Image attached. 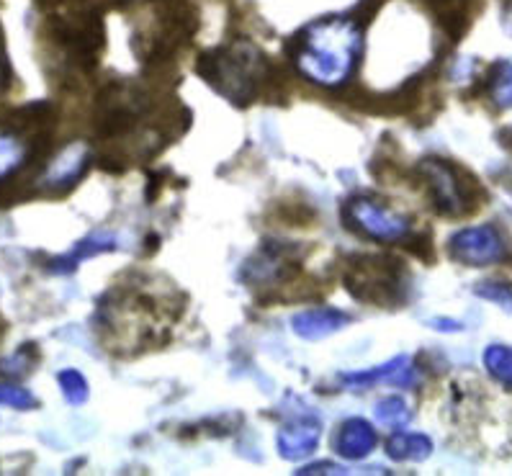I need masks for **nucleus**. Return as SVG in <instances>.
Wrapping results in <instances>:
<instances>
[{"label": "nucleus", "instance_id": "obj_7", "mask_svg": "<svg viewBox=\"0 0 512 476\" xmlns=\"http://www.w3.org/2000/svg\"><path fill=\"white\" fill-rule=\"evenodd\" d=\"M322 440V420L312 412H302L294 415L289 422H284V428L276 433V451L284 461H307L317 453Z\"/></svg>", "mask_w": 512, "mask_h": 476}, {"label": "nucleus", "instance_id": "obj_25", "mask_svg": "<svg viewBox=\"0 0 512 476\" xmlns=\"http://www.w3.org/2000/svg\"><path fill=\"white\" fill-rule=\"evenodd\" d=\"M502 145L510 147V150H512V124H510V127L502 129Z\"/></svg>", "mask_w": 512, "mask_h": 476}, {"label": "nucleus", "instance_id": "obj_15", "mask_svg": "<svg viewBox=\"0 0 512 476\" xmlns=\"http://www.w3.org/2000/svg\"><path fill=\"white\" fill-rule=\"evenodd\" d=\"M487 96L497 109H512V60H497L489 67Z\"/></svg>", "mask_w": 512, "mask_h": 476}, {"label": "nucleus", "instance_id": "obj_14", "mask_svg": "<svg viewBox=\"0 0 512 476\" xmlns=\"http://www.w3.org/2000/svg\"><path fill=\"white\" fill-rule=\"evenodd\" d=\"M386 456L399 464H422L433 456V440L425 433H410V430H397L386 438Z\"/></svg>", "mask_w": 512, "mask_h": 476}, {"label": "nucleus", "instance_id": "obj_10", "mask_svg": "<svg viewBox=\"0 0 512 476\" xmlns=\"http://www.w3.org/2000/svg\"><path fill=\"white\" fill-rule=\"evenodd\" d=\"M338 379L348 386L389 384L399 386V389H412L420 381V371L410 361V356H394L392 361L381 363V366L368 368V371H353V374H340Z\"/></svg>", "mask_w": 512, "mask_h": 476}, {"label": "nucleus", "instance_id": "obj_12", "mask_svg": "<svg viewBox=\"0 0 512 476\" xmlns=\"http://www.w3.org/2000/svg\"><path fill=\"white\" fill-rule=\"evenodd\" d=\"M350 325V317L335 307H317V309H304V312L291 317V327L302 340L309 343H320L327 340L335 332L345 330Z\"/></svg>", "mask_w": 512, "mask_h": 476}, {"label": "nucleus", "instance_id": "obj_16", "mask_svg": "<svg viewBox=\"0 0 512 476\" xmlns=\"http://www.w3.org/2000/svg\"><path fill=\"white\" fill-rule=\"evenodd\" d=\"M26 157H29V145L19 134L3 132L0 129V181L11 178L13 173H19L26 165Z\"/></svg>", "mask_w": 512, "mask_h": 476}, {"label": "nucleus", "instance_id": "obj_8", "mask_svg": "<svg viewBox=\"0 0 512 476\" xmlns=\"http://www.w3.org/2000/svg\"><path fill=\"white\" fill-rule=\"evenodd\" d=\"M296 271V248L291 242H266L255 253L253 260H247L242 278L250 286L276 284L286 281Z\"/></svg>", "mask_w": 512, "mask_h": 476}, {"label": "nucleus", "instance_id": "obj_23", "mask_svg": "<svg viewBox=\"0 0 512 476\" xmlns=\"http://www.w3.org/2000/svg\"><path fill=\"white\" fill-rule=\"evenodd\" d=\"M299 476H338V474H350V469L340 464H332V461H317V464H307L296 471Z\"/></svg>", "mask_w": 512, "mask_h": 476}, {"label": "nucleus", "instance_id": "obj_2", "mask_svg": "<svg viewBox=\"0 0 512 476\" xmlns=\"http://www.w3.org/2000/svg\"><path fill=\"white\" fill-rule=\"evenodd\" d=\"M199 73L217 93L232 103H250L266 80L268 65L260 49L247 39L232 42L201 60Z\"/></svg>", "mask_w": 512, "mask_h": 476}, {"label": "nucleus", "instance_id": "obj_1", "mask_svg": "<svg viewBox=\"0 0 512 476\" xmlns=\"http://www.w3.org/2000/svg\"><path fill=\"white\" fill-rule=\"evenodd\" d=\"M363 26L353 16H322L291 42L296 73L320 88H343L361 65Z\"/></svg>", "mask_w": 512, "mask_h": 476}, {"label": "nucleus", "instance_id": "obj_24", "mask_svg": "<svg viewBox=\"0 0 512 476\" xmlns=\"http://www.w3.org/2000/svg\"><path fill=\"white\" fill-rule=\"evenodd\" d=\"M430 325L440 332H458L461 327H464L461 322H453V320H430Z\"/></svg>", "mask_w": 512, "mask_h": 476}, {"label": "nucleus", "instance_id": "obj_6", "mask_svg": "<svg viewBox=\"0 0 512 476\" xmlns=\"http://www.w3.org/2000/svg\"><path fill=\"white\" fill-rule=\"evenodd\" d=\"M448 253L461 266L487 268L505 260L507 242L494 224H474L453 232L448 240Z\"/></svg>", "mask_w": 512, "mask_h": 476}, {"label": "nucleus", "instance_id": "obj_17", "mask_svg": "<svg viewBox=\"0 0 512 476\" xmlns=\"http://www.w3.org/2000/svg\"><path fill=\"white\" fill-rule=\"evenodd\" d=\"M482 363L497 384L512 389V345L492 343L484 348Z\"/></svg>", "mask_w": 512, "mask_h": 476}, {"label": "nucleus", "instance_id": "obj_5", "mask_svg": "<svg viewBox=\"0 0 512 476\" xmlns=\"http://www.w3.org/2000/svg\"><path fill=\"white\" fill-rule=\"evenodd\" d=\"M417 173H420L422 183H425V191H428L430 201H433L435 211L443 214V217H464L474 209L471 204V186L464 183V173L456 168L448 160H440V157H425L417 165Z\"/></svg>", "mask_w": 512, "mask_h": 476}, {"label": "nucleus", "instance_id": "obj_26", "mask_svg": "<svg viewBox=\"0 0 512 476\" xmlns=\"http://www.w3.org/2000/svg\"><path fill=\"white\" fill-rule=\"evenodd\" d=\"M6 78H8L6 65H3V60H0V88H3V85H6Z\"/></svg>", "mask_w": 512, "mask_h": 476}, {"label": "nucleus", "instance_id": "obj_3", "mask_svg": "<svg viewBox=\"0 0 512 476\" xmlns=\"http://www.w3.org/2000/svg\"><path fill=\"white\" fill-rule=\"evenodd\" d=\"M345 286L361 302L394 307V304L404 302L407 276H404V268L397 260L361 258L345 273Z\"/></svg>", "mask_w": 512, "mask_h": 476}, {"label": "nucleus", "instance_id": "obj_21", "mask_svg": "<svg viewBox=\"0 0 512 476\" xmlns=\"http://www.w3.org/2000/svg\"><path fill=\"white\" fill-rule=\"evenodd\" d=\"M0 404H6V407H11V410L26 412V410H37L39 399L34 397L29 389H24V386L19 384H0Z\"/></svg>", "mask_w": 512, "mask_h": 476}, {"label": "nucleus", "instance_id": "obj_11", "mask_svg": "<svg viewBox=\"0 0 512 476\" xmlns=\"http://www.w3.org/2000/svg\"><path fill=\"white\" fill-rule=\"evenodd\" d=\"M379 446V435H376L374 425L363 417H348L335 433L332 448L345 461H363Z\"/></svg>", "mask_w": 512, "mask_h": 476}, {"label": "nucleus", "instance_id": "obj_9", "mask_svg": "<svg viewBox=\"0 0 512 476\" xmlns=\"http://www.w3.org/2000/svg\"><path fill=\"white\" fill-rule=\"evenodd\" d=\"M88 165H91V147L85 142H70L42 170L37 181L39 188H44V191H65V188L75 186L83 178Z\"/></svg>", "mask_w": 512, "mask_h": 476}, {"label": "nucleus", "instance_id": "obj_18", "mask_svg": "<svg viewBox=\"0 0 512 476\" xmlns=\"http://www.w3.org/2000/svg\"><path fill=\"white\" fill-rule=\"evenodd\" d=\"M376 422L384 425V428H404L407 422L412 420V410L410 404L404 402L402 397H384L381 402H376Z\"/></svg>", "mask_w": 512, "mask_h": 476}, {"label": "nucleus", "instance_id": "obj_20", "mask_svg": "<svg viewBox=\"0 0 512 476\" xmlns=\"http://www.w3.org/2000/svg\"><path fill=\"white\" fill-rule=\"evenodd\" d=\"M474 294L484 302L497 304L500 309L512 314V286L507 281H500V278H489V281H479L474 286Z\"/></svg>", "mask_w": 512, "mask_h": 476}, {"label": "nucleus", "instance_id": "obj_19", "mask_svg": "<svg viewBox=\"0 0 512 476\" xmlns=\"http://www.w3.org/2000/svg\"><path fill=\"white\" fill-rule=\"evenodd\" d=\"M57 384H60V392L65 397L67 404L73 407H80L91 399V386H88V379L80 374L78 368H65L57 374Z\"/></svg>", "mask_w": 512, "mask_h": 476}, {"label": "nucleus", "instance_id": "obj_22", "mask_svg": "<svg viewBox=\"0 0 512 476\" xmlns=\"http://www.w3.org/2000/svg\"><path fill=\"white\" fill-rule=\"evenodd\" d=\"M31 345H24L11 356L0 358V374L8 376V379H21V376L29 374L31 368V356H29Z\"/></svg>", "mask_w": 512, "mask_h": 476}, {"label": "nucleus", "instance_id": "obj_4", "mask_svg": "<svg viewBox=\"0 0 512 476\" xmlns=\"http://www.w3.org/2000/svg\"><path fill=\"white\" fill-rule=\"evenodd\" d=\"M343 222L350 232L374 242H402L412 235L410 219L402 211L368 196H353L343 206Z\"/></svg>", "mask_w": 512, "mask_h": 476}, {"label": "nucleus", "instance_id": "obj_13", "mask_svg": "<svg viewBox=\"0 0 512 476\" xmlns=\"http://www.w3.org/2000/svg\"><path fill=\"white\" fill-rule=\"evenodd\" d=\"M119 248L116 245V237L114 235H106V232H93V235L83 237L80 242H75L73 250L60 258L49 260V273H73L75 268L88 258H96L101 253H114Z\"/></svg>", "mask_w": 512, "mask_h": 476}]
</instances>
